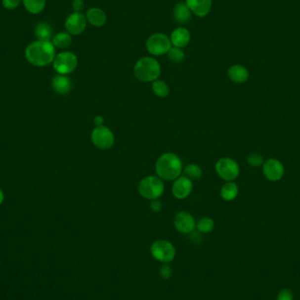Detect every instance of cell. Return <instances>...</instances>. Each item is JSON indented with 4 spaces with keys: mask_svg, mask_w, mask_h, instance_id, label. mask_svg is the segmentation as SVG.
<instances>
[{
    "mask_svg": "<svg viewBox=\"0 0 300 300\" xmlns=\"http://www.w3.org/2000/svg\"><path fill=\"white\" fill-rule=\"evenodd\" d=\"M183 173L190 180H199L202 176V170L197 164H188L184 168Z\"/></svg>",
    "mask_w": 300,
    "mask_h": 300,
    "instance_id": "cell-24",
    "label": "cell"
},
{
    "mask_svg": "<svg viewBox=\"0 0 300 300\" xmlns=\"http://www.w3.org/2000/svg\"><path fill=\"white\" fill-rule=\"evenodd\" d=\"M182 170V162L174 153H165L156 162V171L162 180L172 181L177 179Z\"/></svg>",
    "mask_w": 300,
    "mask_h": 300,
    "instance_id": "cell-2",
    "label": "cell"
},
{
    "mask_svg": "<svg viewBox=\"0 0 300 300\" xmlns=\"http://www.w3.org/2000/svg\"><path fill=\"white\" fill-rule=\"evenodd\" d=\"M35 35L38 41H50L53 38V29L49 24L41 22L35 27Z\"/></svg>",
    "mask_w": 300,
    "mask_h": 300,
    "instance_id": "cell-20",
    "label": "cell"
},
{
    "mask_svg": "<svg viewBox=\"0 0 300 300\" xmlns=\"http://www.w3.org/2000/svg\"><path fill=\"white\" fill-rule=\"evenodd\" d=\"M150 208L152 209L153 212L155 213H158L162 210L163 208V205L159 199H153L151 203H150Z\"/></svg>",
    "mask_w": 300,
    "mask_h": 300,
    "instance_id": "cell-33",
    "label": "cell"
},
{
    "mask_svg": "<svg viewBox=\"0 0 300 300\" xmlns=\"http://www.w3.org/2000/svg\"><path fill=\"white\" fill-rule=\"evenodd\" d=\"M52 43L55 47L59 48H67L70 47L72 43L71 35H70L68 32L58 33L55 36H53Z\"/></svg>",
    "mask_w": 300,
    "mask_h": 300,
    "instance_id": "cell-21",
    "label": "cell"
},
{
    "mask_svg": "<svg viewBox=\"0 0 300 300\" xmlns=\"http://www.w3.org/2000/svg\"><path fill=\"white\" fill-rule=\"evenodd\" d=\"M171 44L174 45V47H184L187 46L190 41H191V33L185 28H175L174 31L172 32L171 36Z\"/></svg>",
    "mask_w": 300,
    "mask_h": 300,
    "instance_id": "cell-15",
    "label": "cell"
},
{
    "mask_svg": "<svg viewBox=\"0 0 300 300\" xmlns=\"http://www.w3.org/2000/svg\"><path fill=\"white\" fill-rule=\"evenodd\" d=\"M227 75H228V78H230L231 81L236 83V84L247 82L250 78L249 70L242 65H233L230 67Z\"/></svg>",
    "mask_w": 300,
    "mask_h": 300,
    "instance_id": "cell-17",
    "label": "cell"
},
{
    "mask_svg": "<svg viewBox=\"0 0 300 300\" xmlns=\"http://www.w3.org/2000/svg\"><path fill=\"white\" fill-rule=\"evenodd\" d=\"M147 49L153 55L167 54L171 47V42L167 35L157 33L151 35L147 41Z\"/></svg>",
    "mask_w": 300,
    "mask_h": 300,
    "instance_id": "cell-7",
    "label": "cell"
},
{
    "mask_svg": "<svg viewBox=\"0 0 300 300\" xmlns=\"http://www.w3.org/2000/svg\"><path fill=\"white\" fill-rule=\"evenodd\" d=\"M262 171L267 179L272 182H277L282 179L283 175L285 174V168L280 161L271 158L263 163Z\"/></svg>",
    "mask_w": 300,
    "mask_h": 300,
    "instance_id": "cell-10",
    "label": "cell"
},
{
    "mask_svg": "<svg viewBox=\"0 0 300 300\" xmlns=\"http://www.w3.org/2000/svg\"><path fill=\"white\" fill-rule=\"evenodd\" d=\"M133 74L141 82H154L160 76V64L152 57H143L135 63Z\"/></svg>",
    "mask_w": 300,
    "mask_h": 300,
    "instance_id": "cell-3",
    "label": "cell"
},
{
    "mask_svg": "<svg viewBox=\"0 0 300 300\" xmlns=\"http://www.w3.org/2000/svg\"><path fill=\"white\" fill-rule=\"evenodd\" d=\"M150 252L153 257L164 263L173 261L175 256V247L165 240H158L154 242L150 248Z\"/></svg>",
    "mask_w": 300,
    "mask_h": 300,
    "instance_id": "cell-6",
    "label": "cell"
},
{
    "mask_svg": "<svg viewBox=\"0 0 300 300\" xmlns=\"http://www.w3.org/2000/svg\"><path fill=\"white\" fill-rule=\"evenodd\" d=\"M192 191V182L186 176H181L173 184L172 192L175 198L178 199H184L191 194Z\"/></svg>",
    "mask_w": 300,
    "mask_h": 300,
    "instance_id": "cell-13",
    "label": "cell"
},
{
    "mask_svg": "<svg viewBox=\"0 0 300 300\" xmlns=\"http://www.w3.org/2000/svg\"><path fill=\"white\" fill-rule=\"evenodd\" d=\"M87 20L81 12L71 13L65 21L67 32L71 35H81L86 30Z\"/></svg>",
    "mask_w": 300,
    "mask_h": 300,
    "instance_id": "cell-11",
    "label": "cell"
},
{
    "mask_svg": "<svg viewBox=\"0 0 300 300\" xmlns=\"http://www.w3.org/2000/svg\"><path fill=\"white\" fill-rule=\"evenodd\" d=\"M138 190L145 199H158L164 194V182L159 176L148 175L140 181Z\"/></svg>",
    "mask_w": 300,
    "mask_h": 300,
    "instance_id": "cell-4",
    "label": "cell"
},
{
    "mask_svg": "<svg viewBox=\"0 0 300 300\" xmlns=\"http://www.w3.org/2000/svg\"><path fill=\"white\" fill-rule=\"evenodd\" d=\"M86 20L95 27H102L106 23L107 17L100 8L91 7L86 12Z\"/></svg>",
    "mask_w": 300,
    "mask_h": 300,
    "instance_id": "cell-16",
    "label": "cell"
},
{
    "mask_svg": "<svg viewBox=\"0 0 300 300\" xmlns=\"http://www.w3.org/2000/svg\"><path fill=\"white\" fill-rule=\"evenodd\" d=\"M103 122H104V118L101 117L100 115L96 116L95 119H94V123H95V125L97 126V127H101Z\"/></svg>",
    "mask_w": 300,
    "mask_h": 300,
    "instance_id": "cell-34",
    "label": "cell"
},
{
    "mask_svg": "<svg viewBox=\"0 0 300 300\" xmlns=\"http://www.w3.org/2000/svg\"><path fill=\"white\" fill-rule=\"evenodd\" d=\"M160 276L165 280H168L172 276L171 267L167 263L162 266L160 269Z\"/></svg>",
    "mask_w": 300,
    "mask_h": 300,
    "instance_id": "cell-29",
    "label": "cell"
},
{
    "mask_svg": "<svg viewBox=\"0 0 300 300\" xmlns=\"http://www.w3.org/2000/svg\"><path fill=\"white\" fill-rule=\"evenodd\" d=\"M4 194L3 191L0 189V205L2 204V203L4 202Z\"/></svg>",
    "mask_w": 300,
    "mask_h": 300,
    "instance_id": "cell-35",
    "label": "cell"
},
{
    "mask_svg": "<svg viewBox=\"0 0 300 300\" xmlns=\"http://www.w3.org/2000/svg\"><path fill=\"white\" fill-rule=\"evenodd\" d=\"M168 56L172 63H181L184 60V53L179 47H171V49L167 53Z\"/></svg>",
    "mask_w": 300,
    "mask_h": 300,
    "instance_id": "cell-27",
    "label": "cell"
},
{
    "mask_svg": "<svg viewBox=\"0 0 300 300\" xmlns=\"http://www.w3.org/2000/svg\"><path fill=\"white\" fill-rule=\"evenodd\" d=\"M24 6L33 14L43 12L46 5V0H22Z\"/></svg>",
    "mask_w": 300,
    "mask_h": 300,
    "instance_id": "cell-23",
    "label": "cell"
},
{
    "mask_svg": "<svg viewBox=\"0 0 300 300\" xmlns=\"http://www.w3.org/2000/svg\"><path fill=\"white\" fill-rule=\"evenodd\" d=\"M248 163L252 167H259L264 163L263 157L259 154H252L248 157Z\"/></svg>",
    "mask_w": 300,
    "mask_h": 300,
    "instance_id": "cell-28",
    "label": "cell"
},
{
    "mask_svg": "<svg viewBox=\"0 0 300 300\" xmlns=\"http://www.w3.org/2000/svg\"><path fill=\"white\" fill-rule=\"evenodd\" d=\"M198 230L202 234H208L214 228V222L211 218H202L197 224Z\"/></svg>",
    "mask_w": 300,
    "mask_h": 300,
    "instance_id": "cell-26",
    "label": "cell"
},
{
    "mask_svg": "<svg viewBox=\"0 0 300 300\" xmlns=\"http://www.w3.org/2000/svg\"></svg>",
    "mask_w": 300,
    "mask_h": 300,
    "instance_id": "cell-36",
    "label": "cell"
},
{
    "mask_svg": "<svg viewBox=\"0 0 300 300\" xmlns=\"http://www.w3.org/2000/svg\"><path fill=\"white\" fill-rule=\"evenodd\" d=\"M174 19L178 23L184 24L189 22L191 20V9L188 7L187 4L184 2H179L175 4L174 8Z\"/></svg>",
    "mask_w": 300,
    "mask_h": 300,
    "instance_id": "cell-19",
    "label": "cell"
},
{
    "mask_svg": "<svg viewBox=\"0 0 300 300\" xmlns=\"http://www.w3.org/2000/svg\"><path fill=\"white\" fill-rule=\"evenodd\" d=\"M216 171L218 175L226 181H233L239 175L240 168L235 161L224 157L217 162Z\"/></svg>",
    "mask_w": 300,
    "mask_h": 300,
    "instance_id": "cell-8",
    "label": "cell"
},
{
    "mask_svg": "<svg viewBox=\"0 0 300 300\" xmlns=\"http://www.w3.org/2000/svg\"><path fill=\"white\" fill-rule=\"evenodd\" d=\"M55 46L50 41H36L29 44L25 55L29 63L37 67H45L53 63L55 57Z\"/></svg>",
    "mask_w": 300,
    "mask_h": 300,
    "instance_id": "cell-1",
    "label": "cell"
},
{
    "mask_svg": "<svg viewBox=\"0 0 300 300\" xmlns=\"http://www.w3.org/2000/svg\"><path fill=\"white\" fill-rule=\"evenodd\" d=\"M191 12L198 17H205L210 12L213 0H185Z\"/></svg>",
    "mask_w": 300,
    "mask_h": 300,
    "instance_id": "cell-14",
    "label": "cell"
},
{
    "mask_svg": "<svg viewBox=\"0 0 300 300\" xmlns=\"http://www.w3.org/2000/svg\"><path fill=\"white\" fill-rule=\"evenodd\" d=\"M152 89L154 93L160 98L167 97L168 94L170 92V89H169L167 84L162 80H158V79L153 83Z\"/></svg>",
    "mask_w": 300,
    "mask_h": 300,
    "instance_id": "cell-25",
    "label": "cell"
},
{
    "mask_svg": "<svg viewBox=\"0 0 300 300\" xmlns=\"http://www.w3.org/2000/svg\"><path fill=\"white\" fill-rule=\"evenodd\" d=\"M175 229L182 234H191L195 228V219L187 212H180L174 218Z\"/></svg>",
    "mask_w": 300,
    "mask_h": 300,
    "instance_id": "cell-12",
    "label": "cell"
},
{
    "mask_svg": "<svg viewBox=\"0 0 300 300\" xmlns=\"http://www.w3.org/2000/svg\"><path fill=\"white\" fill-rule=\"evenodd\" d=\"M22 0H2V3L4 8L9 10H13L20 5Z\"/></svg>",
    "mask_w": 300,
    "mask_h": 300,
    "instance_id": "cell-30",
    "label": "cell"
},
{
    "mask_svg": "<svg viewBox=\"0 0 300 300\" xmlns=\"http://www.w3.org/2000/svg\"><path fill=\"white\" fill-rule=\"evenodd\" d=\"M91 141L97 148L108 149L114 144V135L108 128L97 127L91 133Z\"/></svg>",
    "mask_w": 300,
    "mask_h": 300,
    "instance_id": "cell-9",
    "label": "cell"
},
{
    "mask_svg": "<svg viewBox=\"0 0 300 300\" xmlns=\"http://www.w3.org/2000/svg\"><path fill=\"white\" fill-rule=\"evenodd\" d=\"M85 7V2L83 0H73L72 8L75 12H80Z\"/></svg>",
    "mask_w": 300,
    "mask_h": 300,
    "instance_id": "cell-32",
    "label": "cell"
},
{
    "mask_svg": "<svg viewBox=\"0 0 300 300\" xmlns=\"http://www.w3.org/2000/svg\"><path fill=\"white\" fill-rule=\"evenodd\" d=\"M238 192L239 189L237 184L229 182L224 184V186L221 188L220 196L225 201H232L237 197Z\"/></svg>",
    "mask_w": 300,
    "mask_h": 300,
    "instance_id": "cell-22",
    "label": "cell"
},
{
    "mask_svg": "<svg viewBox=\"0 0 300 300\" xmlns=\"http://www.w3.org/2000/svg\"><path fill=\"white\" fill-rule=\"evenodd\" d=\"M277 300H293V293L287 289L282 290L277 295Z\"/></svg>",
    "mask_w": 300,
    "mask_h": 300,
    "instance_id": "cell-31",
    "label": "cell"
},
{
    "mask_svg": "<svg viewBox=\"0 0 300 300\" xmlns=\"http://www.w3.org/2000/svg\"><path fill=\"white\" fill-rule=\"evenodd\" d=\"M53 66L58 74H70L78 66V57L70 51L59 53L53 61Z\"/></svg>",
    "mask_w": 300,
    "mask_h": 300,
    "instance_id": "cell-5",
    "label": "cell"
},
{
    "mask_svg": "<svg viewBox=\"0 0 300 300\" xmlns=\"http://www.w3.org/2000/svg\"><path fill=\"white\" fill-rule=\"evenodd\" d=\"M52 86L55 92L65 95L70 92L71 87H72V84H71L70 78H68L66 75L58 74L53 78Z\"/></svg>",
    "mask_w": 300,
    "mask_h": 300,
    "instance_id": "cell-18",
    "label": "cell"
}]
</instances>
